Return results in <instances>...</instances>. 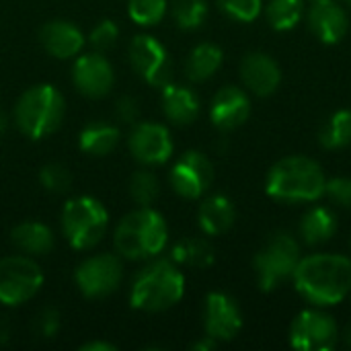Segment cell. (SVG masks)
I'll use <instances>...</instances> for the list:
<instances>
[{
	"label": "cell",
	"mask_w": 351,
	"mask_h": 351,
	"mask_svg": "<svg viewBox=\"0 0 351 351\" xmlns=\"http://www.w3.org/2000/svg\"><path fill=\"white\" fill-rule=\"evenodd\" d=\"M216 255L212 245L206 239H183L173 247L171 261L175 265H185L193 269H208L214 263Z\"/></svg>",
	"instance_id": "cell-24"
},
{
	"label": "cell",
	"mask_w": 351,
	"mask_h": 351,
	"mask_svg": "<svg viewBox=\"0 0 351 351\" xmlns=\"http://www.w3.org/2000/svg\"><path fill=\"white\" fill-rule=\"evenodd\" d=\"M43 286V274L33 259H0V304L19 306L31 300Z\"/></svg>",
	"instance_id": "cell-9"
},
{
	"label": "cell",
	"mask_w": 351,
	"mask_h": 351,
	"mask_svg": "<svg viewBox=\"0 0 351 351\" xmlns=\"http://www.w3.org/2000/svg\"><path fill=\"white\" fill-rule=\"evenodd\" d=\"M10 239L21 251L31 255H43L53 247V234L41 222H23L14 226Z\"/></svg>",
	"instance_id": "cell-25"
},
{
	"label": "cell",
	"mask_w": 351,
	"mask_h": 351,
	"mask_svg": "<svg viewBox=\"0 0 351 351\" xmlns=\"http://www.w3.org/2000/svg\"><path fill=\"white\" fill-rule=\"evenodd\" d=\"M39 39H41L45 51L58 60L76 56L84 45L82 31L68 21H51V23L43 25Z\"/></svg>",
	"instance_id": "cell-19"
},
{
	"label": "cell",
	"mask_w": 351,
	"mask_h": 351,
	"mask_svg": "<svg viewBox=\"0 0 351 351\" xmlns=\"http://www.w3.org/2000/svg\"><path fill=\"white\" fill-rule=\"evenodd\" d=\"M162 111L173 123L187 125L199 115V99L191 88L169 82L162 86Z\"/></svg>",
	"instance_id": "cell-21"
},
{
	"label": "cell",
	"mask_w": 351,
	"mask_h": 351,
	"mask_svg": "<svg viewBox=\"0 0 351 351\" xmlns=\"http://www.w3.org/2000/svg\"><path fill=\"white\" fill-rule=\"evenodd\" d=\"M241 78L253 95L269 97L278 90L282 82V70L271 56L263 51H253L247 53L241 62Z\"/></svg>",
	"instance_id": "cell-17"
},
{
	"label": "cell",
	"mask_w": 351,
	"mask_h": 351,
	"mask_svg": "<svg viewBox=\"0 0 351 351\" xmlns=\"http://www.w3.org/2000/svg\"><path fill=\"white\" fill-rule=\"evenodd\" d=\"M14 117L19 130L25 136L39 140L58 130L64 117V99L60 90L51 84L31 86L21 95Z\"/></svg>",
	"instance_id": "cell-5"
},
{
	"label": "cell",
	"mask_w": 351,
	"mask_h": 351,
	"mask_svg": "<svg viewBox=\"0 0 351 351\" xmlns=\"http://www.w3.org/2000/svg\"><path fill=\"white\" fill-rule=\"evenodd\" d=\"M234 220H237V210L226 195H210L208 199L202 202L197 210L199 228L208 237H218L228 232Z\"/></svg>",
	"instance_id": "cell-20"
},
{
	"label": "cell",
	"mask_w": 351,
	"mask_h": 351,
	"mask_svg": "<svg viewBox=\"0 0 351 351\" xmlns=\"http://www.w3.org/2000/svg\"><path fill=\"white\" fill-rule=\"evenodd\" d=\"M117 37H119L117 25L113 21H101L90 33V45L99 51H105L115 45Z\"/></svg>",
	"instance_id": "cell-35"
},
{
	"label": "cell",
	"mask_w": 351,
	"mask_h": 351,
	"mask_svg": "<svg viewBox=\"0 0 351 351\" xmlns=\"http://www.w3.org/2000/svg\"><path fill=\"white\" fill-rule=\"evenodd\" d=\"M119 142V130L115 125H109V123H101V121H95V123H88L82 132H80V148L93 156H105L109 154Z\"/></svg>",
	"instance_id": "cell-26"
},
{
	"label": "cell",
	"mask_w": 351,
	"mask_h": 351,
	"mask_svg": "<svg viewBox=\"0 0 351 351\" xmlns=\"http://www.w3.org/2000/svg\"><path fill=\"white\" fill-rule=\"evenodd\" d=\"M171 8L175 23L185 31L202 27L208 16V0H173Z\"/></svg>",
	"instance_id": "cell-29"
},
{
	"label": "cell",
	"mask_w": 351,
	"mask_h": 351,
	"mask_svg": "<svg viewBox=\"0 0 351 351\" xmlns=\"http://www.w3.org/2000/svg\"><path fill=\"white\" fill-rule=\"evenodd\" d=\"M222 12L241 23L255 21L263 10V0H218Z\"/></svg>",
	"instance_id": "cell-33"
},
{
	"label": "cell",
	"mask_w": 351,
	"mask_h": 351,
	"mask_svg": "<svg viewBox=\"0 0 351 351\" xmlns=\"http://www.w3.org/2000/svg\"><path fill=\"white\" fill-rule=\"evenodd\" d=\"M115 113L117 117L123 121V123H136L138 117H140V107H138V101L132 99V97H121L115 105Z\"/></svg>",
	"instance_id": "cell-37"
},
{
	"label": "cell",
	"mask_w": 351,
	"mask_h": 351,
	"mask_svg": "<svg viewBox=\"0 0 351 351\" xmlns=\"http://www.w3.org/2000/svg\"><path fill=\"white\" fill-rule=\"evenodd\" d=\"M185 294V278L171 259L146 265L132 284V306L144 313H162L175 306Z\"/></svg>",
	"instance_id": "cell-3"
},
{
	"label": "cell",
	"mask_w": 351,
	"mask_h": 351,
	"mask_svg": "<svg viewBox=\"0 0 351 351\" xmlns=\"http://www.w3.org/2000/svg\"><path fill=\"white\" fill-rule=\"evenodd\" d=\"M130 150L142 165H162L173 154V140L160 123H136L130 134Z\"/></svg>",
	"instance_id": "cell-14"
},
{
	"label": "cell",
	"mask_w": 351,
	"mask_h": 351,
	"mask_svg": "<svg viewBox=\"0 0 351 351\" xmlns=\"http://www.w3.org/2000/svg\"><path fill=\"white\" fill-rule=\"evenodd\" d=\"M339 335L337 321L319 306L298 313L290 325V346L298 351H331Z\"/></svg>",
	"instance_id": "cell-8"
},
{
	"label": "cell",
	"mask_w": 351,
	"mask_h": 351,
	"mask_svg": "<svg viewBox=\"0 0 351 351\" xmlns=\"http://www.w3.org/2000/svg\"><path fill=\"white\" fill-rule=\"evenodd\" d=\"M130 60L136 72L152 86L162 88L173 78V62L154 37L138 35L130 45Z\"/></svg>",
	"instance_id": "cell-11"
},
{
	"label": "cell",
	"mask_w": 351,
	"mask_h": 351,
	"mask_svg": "<svg viewBox=\"0 0 351 351\" xmlns=\"http://www.w3.org/2000/svg\"><path fill=\"white\" fill-rule=\"evenodd\" d=\"M82 351H115L117 348L115 346H111V343H105V341H90V343H84Z\"/></svg>",
	"instance_id": "cell-38"
},
{
	"label": "cell",
	"mask_w": 351,
	"mask_h": 351,
	"mask_svg": "<svg viewBox=\"0 0 351 351\" xmlns=\"http://www.w3.org/2000/svg\"><path fill=\"white\" fill-rule=\"evenodd\" d=\"M206 335L216 341H230L243 329V313L234 298L224 292H210L204 306Z\"/></svg>",
	"instance_id": "cell-13"
},
{
	"label": "cell",
	"mask_w": 351,
	"mask_h": 351,
	"mask_svg": "<svg viewBox=\"0 0 351 351\" xmlns=\"http://www.w3.org/2000/svg\"><path fill=\"white\" fill-rule=\"evenodd\" d=\"M292 282L296 292L313 306H335L350 296L351 259L337 253L300 257Z\"/></svg>",
	"instance_id": "cell-1"
},
{
	"label": "cell",
	"mask_w": 351,
	"mask_h": 351,
	"mask_svg": "<svg viewBox=\"0 0 351 351\" xmlns=\"http://www.w3.org/2000/svg\"><path fill=\"white\" fill-rule=\"evenodd\" d=\"M39 181L51 193H66L70 189V185H72V175H70V171L64 165L49 162V165H45L41 169Z\"/></svg>",
	"instance_id": "cell-32"
},
{
	"label": "cell",
	"mask_w": 351,
	"mask_h": 351,
	"mask_svg": "<svg viewBox=\"0 0 351 351\" xmlns=\"http://www.w3.org/2000/svg\"><path fill=\"white\" fill-rule=\"evenodd\" d=\"M300 257V245L292 234L276 232L269 237L265 247L253 259L259 288L263 292H274L284 282L292 280Z\"/></svg>",
	"instance_id": "cell-6"
},
{
	"label": "cell",
	"mask_w": 351,
	"mask_h": 351,
	"mask_svg": "<svg viewBox=\"0 0 351 351\" xmlns=\"http://www.w3.org/2000/svg\"><path fill=\"white\" fill-rule=\"evenodd\" d=\"M123 278V267L115 255H95L76 267L74 280L86 298H105L113 294Z\"/></svg>",
	"instance_id": "cell-10"
},
{
	"label": "cell",
	"mask_w": 351,
	"mask_h": 351,
	"mask_svg": "<svg viewBox=\"0 0 351 351\" xmlns=\"http://www.w3.org/2000/svg\"><path fill=\"white\" fill-rule=\"evenodd\" d=\"M214 181V167L210 158L197 150L185 152L171 171L173 189L187 199L202 197Z\"/></svg>",
	"instance_id": "cell-12"
},
{
	"label": "cell",
	"mask_w": 351,
	"mask_h": 351,
	"mask_svg": "<svg viewBox=\"0 0 351 351\" xmlns=\"http://www.w3.org/2000/svg\"><path fill=\"white\" fill-rule=\"evenodd\" d=\"M263 8L269 25L276 31H292L304 14L302 0H269Z\"/></svg>",
	"instance_id": "cell-28"
},
{
	"label": "cell",
	"mask_w": 351,
	"mask_h": 351,
	"mask_svg": "<svg viewBox=\"0 0 351 351\" xmlns=\"http://www.w3.org/2000/svg\"><path fill=\"white\" fill-rule=\"evenodd\" d=\"M216 346H218V341L206 335V337H204L202 341H197V343L193 346V350H195V351H212L214 348H216Z\"/></svg>",
	"instance_id": "cell-39"
},
{
	"label": "cell",
	"mask_w": 351,
	"mask_h": 351,
	"mask_svg": "<svg viewBox=\"0 0 351 351\" xmlns=\"http://www.w3.org/2000/svg\"><path fill=\"white\" fill-rule=\"evenodd\" d=\"M128 12L138 25H156L167 12V0H130Z\"/></svg>",
	"instance_id": "cell-31"
},
{
	"label": "cell",
	"mask_w": 351,
	"mask_h": 351,
	"mask_svg": "<svg viewBox=\"0 0 351 351\" xmlns=\"http://www.w3.org/2000/svg\"><path fill=\"white\" fill-rule=\"evenodd\" d=\"M341 335H343V341H346V346H348V348L351 350V321L348 323V327L343 329V333H341Z\"/></svg>",
	"instance_id": "cell-41"
},
{
	"label": "cell",
	"mask_w": 351,
	"mask_h": 351,
	"mask_svg": "<svg viewBox=\"0 0 351 351\" xmlns=\"http://www.w3.org/2000/svg\"><path fill=\"white\" fill-rule=\"evenodd\" d=\"M224 53L214 43H199L191 49L185 62V74L191 82H204L212 78L222 66Z\"/></svg>",
	"instance_id": "cell-23"
},
{
	"label": "cell",
	"mask_w": 351,
	"mask_h": 351,
	"mask_svg": "<svg viewBox=\"0 0 351 351\" xmlns=\"http://www.w3.org/2000/svg\"><path fill=\"white\" fill-rule=\"evenodd\" d=\"M319 142L327 150L346 148L351 144V111L339 109L335 111L319 132Z\"/></svg>",
	"instance_id": "cell-27"
},
{
	"label": "cell",
	"mask_w": 351,
	"mask_h": 351,
	"mask_svg": "<svg viewBox=\"0 0 351 351\" xmlns=\"http://www.w3.org/2000/svg\"><path fill=\"white\" fill-rule=\"evenodd\" d=\"M337 228H339V224H337L335 212L325 206H315L302 216L298 234H300L302 243H306L308 247H319V245H325L327 241H331L335 237Z\"/></svg>",
	"instance_id": "cell-22"
},
{
	"label": "cell",
	"mask_w": 351,
	"mask_h": 351,
	"mask_svg": "<svg viewBox=\"0 0 351 351\" xmlns=\"http://www.w3.org/2000/svg\"><path fill=\"white\" fill-rule=\"evenodd\" d=\"M4 130H6V115L0 111V136L4 134Z\"/></svg>",
	"instance_id": "cell-42"
},
{
	"label": "cell",
	"mask_w": 351,
	"mask_h": 351,
	"mask_svg": "<svg viewBox=\"0 0 351 351\" xmlns=\"http://www.w3.org/2000/svg\"><path fill=\"white\" fill-rule=\"evenodd\" d=\"M313 2H315V0H313Z\"/></svg>",
	"instance_id": "cell-45"
},
{
	"label": "cell",
	"mask_w": 351,
	"mask_h": 351,
	"mask_svg": "<svg viewBox=\"0 0 351 351\" xmlns=\"http://www.w3.org/2000/svg\"><path fill=\"white\" fill-rule=\"evenodd\" d=\"M33 329H35L37 337H41V339L56 337V333L60 331V315H58V311L56 308H43L37 315V319L33 323Z\"/></svg>",
	"instance_id": "cell-36"
},
{
	"label": "cell",
	"mask_w": 351,
	"mask_h": 351,
	"mask_svg": "<svg viewBox=\"0 0 351 351\" xmlns=\"http://www.w3.org/2000/svg\"><path fill=\"white\" fill-rule=\"evenodd\" d=\"M169 239L165 218L150 206L128 214L115 230V249L125 259H148L158 255Z\"/></svg>",
	"instance_id": "cell-4"
},
{
	"label": "cell",
	"mask_w": 351,
	"mask_h": 351,
	"mask_svg": "<svg viewBox=\"0 0 351 351\" xmlns=\"http://www.w3.org/2000/svg\"><path fill=\"white\" fill-rule=\"evenodd\" d=\"M10 341V323L8 321H0V346Z\"/></svg>",
	"instance_id": "cell-40"
},
{
	"label": "cell",
	"mask_w": 351,
	"mask_h": 351,
	"mask_svg": "<svg viewBox=\"0 0 351 351\" xmlns=\"http://www.w3.org/2000/svg\"><path fill=\"white\" fill-rule=\"evenodd\" d=\"M323 167L308 156H286L265 177V193L280 202H317L325 195Z\"/></svg>",
	"instance_id": "cell-2"
},
{
	"label": "cell",
	"mask_w": 351,
	"mask_h": 351,
	"mask_svg": "<svg viewBox=\"0 0 351 351\" xmlns=\"http://www.w3.org/2000/svg\"><path fill=\"white\" fill-rule=\"evenodd\" d=\"M308 27L321 43L335 45L348 35L350 16L335 0H315L308 10Z\"/></svg>",
	"instance_id": "cell-15"
},
{
	"label": "cell",
	"mask_w": 351,
	"mask_h": 351,
	"mask_svg": "<svg viewBox=\"0 0 351 351\" xmlns=\"http://www.w3.org/2000/svg\"><path fill=\"white\" fill-rule=\"evenodd\" d=\"M348 298H350V302H351V292H350V296H348Z\"/></svg>",
	"instance_id": "cell-44"
},
{
	"label": "cell",
	"mask_w": 351,
	"mask_h": 351,
	"mask_svg": "<svg viewBox=\"0 0 351 351\" xmlns=\"http://www.w3.org/2000/svg\"><path fill=\"white\" fill-rule=\"evenodd\" d=\"M160 185L154 173L150 171H138L130 179V195L138 206H150L158 197Z\"/></svg>",
	"instance_id": "cell-30"
},
{
	"label": "cell",
	"mask_w": 351,
	"mask_h": 351,
	"mask_svg": "<svg viewBox=\"0 0 351 351\" xmlns=\"http://www.w3.org/2000/svg\"><path fill=\"white\" fill-rule=\"evenodd\" d=\"M346 2H348V4H350V6H351V0H346Z\"/></svg>",
	"instance_id": "cell-43"
},
{
	"label": "cell",
	"mask_w": 351,
	"mask_h": 351,
	"mask_svg": "<svg viewBox=\"0 0 351 351\" xmlns=\"http://www.w3.org/2000/svg\"><path fill=\"white\" fill-rule=\"evenodd\" d=\"M72 78L86 97H105L113 86V68L101 53H86L74 62Z\"/></svg>",
	"instance_id": "cell-18"
},
{
	"label": "cell",
	"mask_w": 351,
	"mask_h": 351,
	"mask_svg": "<svg viewBox=\"0 0 351 351\" xmlns=\"http://www.w3.org/2000/svg\"><path fill=\"white\" fill-rule=\"evenodd\" d=\"M325 195L337 206L351 210V177H335L327 179L325 185Z\"/></svg>",
	"instance_id": "cell-34"
},
{
	"label": "cell",
	"mask_w": 351,
	"mask_h": 351,
	"mask_svg": "<svg viewBox=\"0 0 351 351\" xmlns=\"http://www.w3.org/2000/svg\"><path fill=\"white\" fill-rule=\"evenodd\" d=\"M109 226L105 206L88 195L74 197L64 206L62 228L74 249H93Z\"/></svg>",
	"instance_id": "cell-7"
},
{
	"label": "cell",
	"mask_w": 351,
	"mask_h": 351,
	"mask_svg": "<svg viewBox=\"0 0 351 351\" xmlns=\"http://www.w3.org/2000/svg\"><path fill=\"white\" fill-rule=\"evenodd\" d=\"M251 115V101L239 86L220 88L210 105V119L218 130L230 132L241 128Z\"/></svg>",
	"instance_id": "cell-16"
}]
</instances>
